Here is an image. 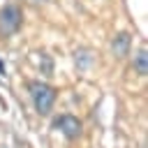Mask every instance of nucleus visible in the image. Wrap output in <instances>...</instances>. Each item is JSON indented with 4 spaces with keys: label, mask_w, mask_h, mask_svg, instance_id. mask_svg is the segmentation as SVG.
Returning <instances> with one entry per match:
<instances>
[{
    "label": "nucleus",
    "mask_w": 148,
    "mask_h": 148,
    "mask_svg": "<svg viewBox=\"0 0 148 148\" xmlns=\"http://www.w3.org/2000/svg\"><path fill=\"white\" fill-rule=\"evenodd\" d=\"M30 97H32V106L39 116H46L51 109H53V102H56V90L49 86V83H42V81H32L30 86Z\"/></svg>",
    "instance_id": "obj_1"
},
{
    "label": "nucleus",
    "mask_w": 148,
    "mask_h": 148,
    "mask_svg": "<svg viewBox=\"0 0 148 148\" xmlns=\"http://www.w3.org/2000/svg\"><path fill=\"white\" fill-rule=\"evenodd\" d=\"M23 23V16H21V9L14 7V5H7L0 9V32L2 35H12L21 28Z\"/></svg>",
    "instance_id": "obj_2"
},
{
    "label": "nucleus",
    "mask_w": 148,
    "mask_h": 148,
    "mask_svg": "<svg viewBox=\"0 0 148 148\" xmlns=\"http://www.w3.org/2000/svg\"><path fill=\"white\" fill-rule=\"evenodd\" d=\"M53 125H56L67 139H79V136H81V120H79L76 116H72V113H62V116H58Z\"/></svg>",
    "instance_id": "obj_3"
},
{
    "label": "nucleus",
    "mask_w": 148,
    "mask_h": 148,
    "mask_svg": "<svg viewBox=\"0 0 148 148\" xmlns=\"http://www.w3.org/2000/svg\"><path fill=\"white\" fill-rule=\"evenodd\" d=\"M111 51H113L118 58L127 56V51H130V35H127V32H118V35L111 39Z\"/></svg>",
    "instance_id": "obj_4"
},
{
    "label": "nucleus",
    "mask_w": 148,
    "mask_h": 148,
    "mask_svg": "<svg viewBox=\"0 0 148 148\" xmlns=\"http://www.w3.org/2000/svg\"><path fill=\"white\" fill-rule=\"evenodd\" d=\"M134 69H136L139 76H146L148 74V56H146V49H141L134 56Z\"/></svg>",
    "instance_id": "obj_5"
},
{
    "label": "nucleus",
    "mask_w": 148,
    "mask_h": 148,
    "mask_svg": "<svg viewBox=\"0 0 148 148\" xmlns=\"http://www.w3.org/2000/svg\"><path fill=\"white\" fill-rule=\"evenodd\" d=\"M30 2H46V0H30Z\"/></svg>",
    "instance_id": "obj_6"
}]
</instances>
